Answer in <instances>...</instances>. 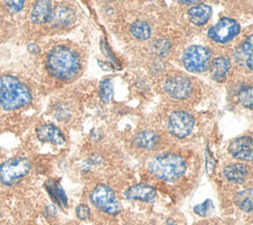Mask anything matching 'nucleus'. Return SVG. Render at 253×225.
I'll use <instances>...</instances> for the list:
<instances>
[{
    "label": "nucleus",
    "mask_w": 253,
    "mask_h": 225,
    "mask_svg": "<svg viewBox=\"0 0 253 225\" xmlns=\"http://www.w3.org/2000/svg\"><path fill=\"white\" fill-rule=\"evenodd\" d=\"M48 72L62 81L74 79L80 70V59L77 53L65 45H56L46 56Z\"/></svg>",
    "instance_id": "1"
},
{
    "label": "nucleus",
    "mask_w": 253,
    "mask_h": 225,
    "mask_svg": "<svg viewBox=\"0 0 253 225\" xmlns=\"http://www.w3.org/2000/svg\"><path fill=\"white\" fill-rule=\"evenodd\" d=\"M31 101V91L21 80L11 75L0 77V106L3 109L7 111L20 109Z\"/></svg>",
    "instance_id": "2"
},
{
    "label": "nucleus",
    "mask_w": 253,
    "mask_h": 225,
    "mask_svg": "<svg viewBox=\"0 0 253 225\" xmlns=\"http://www.w3.org/2000/svg\"><path fill=\"white\" fill-rule=\"evenodd\" d=\"M147 168L154 177L167 182H173L184 175L186 163L180 155L165 153L153 157L148 162Z\"/></svg>",
    "instance_id": "3"
},
{
    "label": "nucleus",
    "mask_w": 253,
    "mask_h": 225,
    "mask_svg": "<svg viewBox=\"0 0 253 225\" xmlns=\"http://www.w3.org/2000/svg\"><path fill=\"white\" fill-rule=\"evenodd\" d=\"M31 169L28 159L15 157L0 165V182L5 186H12L22 180Z\"/></svg>",
    "instance_id": "4"
},
{
    "label": "nucleus",
    "mask_w": 253,
    "mask_h": 225,
    "mask_svg": "<svg viewBox=\"0 0 253 225\" xmlns=\"http://www.w3.org/2000/svg\"><path fill=\"white\" fill-rule=\"evenodd\" d=\"M90 200L95 207L108 214L116 215L121 211L113 189L107 185H97L90 193Z\"/></svg>",
    "instance_id": "5"
},
{
    "label": "nucleus",
    "mask_w": 253,
    "mask_h": 225,
    "mask_svg": "<svg viewBox=\"0 0 253 225\" xmlns=\"http://www.w3.org/2000/svg\"><path fill=\"white\" fill-rule=\"evenodd\" d=\"M211 60V50L203 45H191L183 54V65L193 73H201L208 69Z\"/></svg>",
    "instance_id": "6"
},
{
    "label": "nucleus",
    "mask_w": 253,
    "mask_h": 225,
    "mask_svg": "<svg viewBox=\"0 0 253 225\" xmlns=\"http://www.w3.org/2000/svg\"><path fill=\"white\" fill-rule=\"evenodd\" d=\"M240 32L239 24L232 19L222 18L209 29L208 36L216 42H227L234 38Z\"/></svg>",
    "instance_id": "7"
},
{
    "label": "nucleus",
    "mask_w": 253,
    "mask_h": 225,
    "mask_svg": "<svg viewBox=\"0 0 253 225\" xmlns=\"http://www.w3.org/2000/svg\"><path fill=\"white\" fill-rule=\"evenodd\" d=\"M194 124V118L190 113L177 111L169 116L168 130L172 135L178 138H184L192 132Z\"/></svg>",
    "instance_id": "8"
},
{
    "label": "nucleus",
    "mask_w": 253,
    "mask_h": 225,
    "mask_svg": "<svg viewBox=\"0 0 253 225\" xmlns=\"http://www.w3.org/2000/svg\"><path fill=\"white\" fill-rule=\"evenodd\" d=\"M164 89L172 98L183 100L190 96L192 91V83L186 76H171L165 81Z\"/></svg>",
    "instance_id": "9"
},
{
    "label": "nucleus",
    "mask_w": 253,
    "mask_h": 225,
    "mask_svg": "<svg viewBox=\"0 0 253 225\" xmlns=\"http://www.w3.org/2000/svg\"><path fill=\"white\" fill-rule=\"evenodd\" d=\"M252 138L250 136H242L234 139L228 145L229 153L236 159L242 161L252 160Z\"/></svg>",
    "instance_id": "10"
},
{
    "label": "nucleus",
    "mask_w": 253,
    "mask_h": 225,
    "mask_svg": "<svg viewBox=\"0 0 253 225\" xmlns=\"http://www.w3.org/2000/svg\"><path fill=\"white\" fill-rule=\"evenodd\" d=\"M36 133L38 139L42 142H48L54 145H62L65 142V137L60 129L51 123L40 125L37 128Z\"/></svg>",
    "instance_id": "11"
},
{
    "label": "nucleus",
    "mask_w": 253,
    "mask_h": 225,
    "mask_svg": "<svg viewBox=\"0 0 253 225\" xmlns=\"http://www.w3.org/2000/svg\"><path fill=\"white\" fill-rule=\"evenodd\" d=\"M156 195V190L153 187L146 184H137L128 188L125 191V196L128 200L150 201Z\"/></svg>",
    "instance_id": "12"
},
{
    "label": "nucleus",
    "mask_w": 253,
    "mask_h": 225,
    "mask_svg": "<svg viewBox=\"0 0 253 225\" xmlns=\"http://www.w3.org/2000/svg\"><path fill=\"white\" fill-rule=\"evenodd\" d=\"M53 6L51 1H37L31 13V20L35 24H45L50 22Z\"/></svg>",
    "instance_id": "13"
},
{
    "label": "nucleus",
    "mask_w": 253,
    "mask_h": 225,
    "mask_svg": "<svg viewBox=\"0 0 253 225\" xmlns=\"http://www.w3.org/2000/svg\"><path fill=\"white\" fill-rule=\"evenodd\" d=\"M223 175L229 182L241 184L247 179L248 167L242 163H232L224 167Z\"/></svg>",
    "instance_id": "14"
},
{
    "label": "nucleus",
    "mask_w": 253,
    "mask_h": 225,
    "mask_svg": "<svg viewBox=\"0 0 253 225\" xmlns=\"http://www.w3.org/2000/svg\"><path fill=\"white\" fill-rule=\"evenodd\" d=\"M211 12L212 10L211 6L204 3H200L196 6L191 7L188 10V15H189L190 21L194 25L202 26L209 21V19L211 16Z\"/></svg>",
    "instance_id": "15"
},
{
    "label": "nucleus",
    "mask_w": 253,
    "mask_h": 225,
    "mask_svg": "<svg viewBox=\"0 0 253 225\" xmlns=\"http://www.w3.org/2000/svg\"><path fill=\"white\" fill-rule=\"evenodd\" d=\"M211 78L217 82L224 80L226 73L230 68V61L224 56H219L214 58L209 65Z\"/></svg>",
    "instance_id": "16"
},
{
    "label": "nucleus",
    "mask_w": 253,
    "mask_h": 225,
    "mask_svg": "<svg viewBox=\"0 0 253 225\" xmlns=\"http://www.w3.org/2000/svg\"><path fill=\"white\" fill-rule=\"evenodd\" d=\"M132 142L139 148L154 149L159 143V135L153 130L140 131L133 137Z\"/></svg>",
    "instance_id": "17"
},
{
    "label": "nucleus",
    "mask_w": 253,
    "mask_h": 225,
    "mask_svg": "<svg viewBox=\"0 0 253 225\" xmlns=\"http://www.w3.org/2000/svg\"><path fill=\"white\" fill-rule=\"evenodd\" d=\"M234 58L236 62L243 61L249 70L252 69V36H249L235 50Z\"/></svg>",
    "instance_id": "18"
},
{
    "label": "nucleus",
    "mask_w": 253,
    "mask_h": 225,
    "mask_svg": "<svg viewBox=\"0 0 253 225\" xmlns=\"http://www.w3.org/2000/svg\"><path fill=\"white\" fill-rule=\"evenodd\" d=\"M74 20L73 11L66 6H58L53 8L50 23L55 27H62L70 24Z\"/></svg>",
    "instance_id": "19"
},
{
    "label": "nucleus",
    "mask_w": 253,
    "mask_h": 225,
    "mask_svg": "<svg viewBox=\"0 0 253 225\" xmlns=\"http://www.w3.org/2000/svg\"><path fill=\"white\" fill-rule=\"evenodd\" d=\"M129 32L137 39L145 40L151 36L150 26L144 21H135L129 27Z\"/></svg>",
    "instance_id": "20"
},
{
    "label": "nucleus",
    "mask_w": 253,
    "mask_h": 225,
    "mask_svg": "<svg viewBox=\"0 0 253 225\" xmlns=\"http://www.w3.org/2000/svg\"><path fill=\"white\" fill-rule=\"evenodd\" d=\"M236 204L245 212H250L252 209V190L251 188L240 191L236 196Z\"/></svg>",
    "instance_id": "21"
},
{
    "label": "nucleus",
    "mask_w": 253,
    "mask_h": 225,
    "mask_svg": "<svg viewBox=\"0 0 253 225\" xmlns=\"http://www.w3.org/2000/svg\"><path fill=\"white\" fill-rule=\"evenodd\" d=\"M113 94H114V86L112 81L110 79H104L103 81H101L100 87H99V96L101 101L105 103H109L113 98Z\"/></svg>",
    "instance_id": "22"
},
{
    "label": "nucleus",
    "mask_w": 253,
    "mask_h": 225,
    "mask_svg": "<svg viewBox=\"0 0 253 225\" xmlns=\"http://www.w3.org/2000/svg\"><path fill=\"white\" fill-rule=\"evenodd\" d=\"M47 190L49 191V193L51 194V196L58 202H60L61 204H63L64 206L66 205L67 203V198H66V195H65V192L64 190L62 189V188L54 183V182H49L47 184Z\"/></svg>",
    "instance_id": "23"
},
{
    "label": "nucleus",
    "mask_w": 253,
    "mask_h": 225,
    "mask_svg": "<svg viewBox=\"0 0 253 225\" xmlns=\"http://www.w3.org/2000/svg\"><path fill=\"white\" fill-rule=\"evenodd\" d=\"M170 49V42L167 39H156L151 44V50L157 55H166Z\"/></svg>",
    "instance_id": "24"
},
{
    "label": "nucleus",
    "mask_w": 253,
    "mask_h": 225,
    "mask_svg": "<svg viewBox=\"0 0 253 225\" xmlns=\"http://www.w3.org/2000/svg\"><path fill=\"white\" fill-rule=\"evenodd\" d=\"M238 100L245 108L252 109V87L242 88L238 93Z\"/></svg>",
    "instance_id": "25"
},
{
    "label": "nucleus",
    "mask_w": 253,
    "mask_h": 225,
    "mask_svg": "<svg viewBox=\"0 0 253 225\" xmlns=\"http://www.w3.org/2000/svg\"><path fill=\"white\" fill-rule=\"evenodd\" d=\"M212 207V204H211V201L210 199L196 205L194 207V211L195 213H197L198 215L200 216H206V214L209 212V210Z\"/></svg>",
    "instance_id": "26"
},
{
    "label": "nucleus",
    "mask_w": 253,
    "mask_h": 225,
    "mask_svg": "<svg viewBox=\"0 0 253 225\" xmlns=\"http://www.w3.org/2000/svg\"><path fill=\"white\" fill-rule=\"evenodd\" d=\"M76 215L79 219H82V220H85L89 217L90 215V209L88 207V205L86 204H79L77 207H76Z\"/></svg>",
    "instance_id": "27"
},
{
    "label": "nucleus",
    "mask_w": 253,
    "mask_h": 225,
    "mask_svg": "<svg viewBox=\"0 0 253 225\" xmlns=\"http://www.w3.org/2000/svg\"><path fill=\"white\" fill-rule=\"evenodd\" d=\"M4 4L11 12H19L23 9L25 2L24 1H5Z\"/></svg>",
    "instance_id": "28"
},
{
    "label": "nucleus",
    "mask_w": 253,
    "mask_h": 225,
    "mask_svg": "<svg viewBox=\"0 0 253 225\" xmlns=\"http://www.w3.org/2000/svg\"><path fill=\"white\" fill-rule=\"evenodd\" d=\"M181 4H187V5H191V4H195L197 3V1H180Z\"/></svg>",
    "instance_id": "29"
}]
</instances>
